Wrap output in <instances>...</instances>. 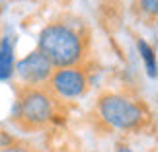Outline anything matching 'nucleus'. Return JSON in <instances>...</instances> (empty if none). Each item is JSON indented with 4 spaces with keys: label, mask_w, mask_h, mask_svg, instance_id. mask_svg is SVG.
<instances>
[{
    "label": "nucleus",
    "mask_w": 158,
    "mask_h": 152,
    "mask_svg": "<svg viewBox=\"0 0 158 152\" xmlns=\"http://www.w3.org/2000/svg\"><path fill=\"white\" fill-rule=\"evenodd\" d=\"M37 49L51 60L55 68L82 66L88 53L84 29L69 22H49L37 35Z\"/></svg>",
    "instance_id": "1"
},
{
    "label": "nucleus",
    "mask_w": 158,
    "mask_h": 152,
    "mask_svg": "<svg viewBox=\"0 0 158 152\" xmlns=\"http://www.w3.org/2000/svg\"><path fill=\"white\" fill-rule=\"evenodd\" d=\"M94 109L100 123L111 131L135 133L148 123L147 105L125 92H102Z\"/></svg>",
    "instance_id": "2"
},
{
    "label": "nucleus",
    "mask_w": 158,
    "mask_h": 152,
    "mask_svg": "<svg viewBox=\"0 0 158 152\" xmlns=\"http://www.w3.org/2000/svg\"><path fill=\"white\" fill-rule=\"evenodd\" d=\"M57 100L47 90V86L41 88H23L18 94V100L14 103L12 117L18 123V127L23 131H39L55 121L57 113Z\"/></svg>",
    "instance_id": "3"
},
{
    "label": "nucleus",
    "mask_w": 158,
    "mask_h": 152,
    "mask_svg": "<svg viewBox=\"0 0 158 152\" xmlns=\"http://www.w3.org/2000/svg\"><path fill=\"white\" fill-rule=\"evenodd\" d=\"M90 78L82 66H66V68H55L47 82V90L55 96V100L72 101L82 98L88 92Z\"/></svg>",
    "instance_id": "4"
},
{
    "label": "nucleus",
    "mask_w": 158,
    "mask_h": 152,
    "mask_svg": "<svg viewBox=\"0 0 158 152\" xmlns=\"http://www.w3.org/2000/svg\"><path fill=\"white\" fill-rule=\"evenodd\" d=\"M55 66L39 49H33L26 57L16 60L14 76L23 84V88H41L47 86Z\"/></svg>",
    "instance_id": "5"
},
{
    "label": "nucleus",
    "mask_w": 158,
    "mask_h": 152,
    "mask_svg": "<svg viewBox=\"0 0 158 152\" xmlns=\"http://www.w3.org/2000/svg\"><path fill=\"white\" fill-rule=\"evenodd\" d=\"M16 70V57L14 45L10 37H0V82H6L14 76Z\"/></svg>",
    "instance_id": "6"
},
{
    "label": "nucleus",
    "mask_w": 158,
    "mask_h": 152,
    "mask_svg": "<svg viewBox=\"0 0 158 152\" xmlns=\"http://www.w3.org/2000/svg\"><path fill=\"white\" fill-rule=\"evenodd\" d=\"M137 51L143 59V64H144V70L150 78H158V59H156V51L154 47L147 43L143 37L137 39Z\"/></svg>",
    "instance_id": "7"
},
{
    "label": "nucleus",
    "mask_w": 158,
    "mask_h": 152,
    "mask_svg": "<svg viewBox=\"0 0 158 152\" xmlns=\"http://www.w3.org/2000/svg\"><path fill=\"white\" fill-rule=\"evenodd\" d=\"M133 8H135V14L141 20L148 23L158 22V0H135Z\"/></svg>",
    "instance_id": "8"
},
{
    "label": "nucleus",
    "mask_w": 158,
    "mask_h": 152,
    "mask_svg": "<svg viewBox=\"0 0 158 152\" xmlns=\"http://www.w3.org/2000/svg\"><path fill=\"white\" fill-rule=\"evenodd\" d=\"M14 137L10 135V133H6V131H0V150L6 148V146H10V144H14Z\"/></svg>",
    "instance_id": "9"
},
{
    "label": "nucleus",
    "mask_w": 158,
    "mask_h": 152,
    "mask_svg": "<svg viewBox=\"0 0 158 152\" xmlns=\"http://www.w3.org/2000/svg\"><path fill=\"white\" fill-rule=\"evenodd\" d=\"M0 152H29V148L26 144H22V142H14V144H10V146L2 148Z\"/></svg>",
    "instance_id": "10"
},
{
    "label": "nucleus",
    "mask_w": 158,
    "mask_h": 152,
    "mask_svg": "<svg viewBox=\"0 0 158 152\" xmlns=\"http://www.w3.org/2000/svg\"><path fill=\"white\" fill-rule=\"evenodd\" d=\"M115 152H135L129 144H123V142H117L115 144Z\"/></svg>",
    "instance_id": "11"
},
{
    "label": "nucleus",
    "mask_w": 158,
    "mask_h": 152,
    "mask_svg": "<svg viewBox=\"0 0 158 152\" xmlns=\"http://www.w3.org/2000/svg\"><path fill=\"white\" fill-rule=\"evenodd\" d=\"M29 152H41V150H29Z\"/></svg>",
    "instance_id": "12"
},
{
    "label": "nucleus",
    "mask_w": 158,
    "mask_h": 152,
    "mask_svg": "<svg viewBox=\"0 0 158 152\" xmlns=\"http://www.w3.org/2000/svg\"><path fill=\"white\" fill-rule=\"evenodd\" d=\"M92 152H98V150H92Z\"/></svg>",
    "instance_id": "13"
},
{
    "label": "nucleus",
    "mask_w": 158,
    "mask_h": 152,
    "mask_svg": "<svg viewBox=\"0 0 158 152\" xmlns=\"http://www.w3.org/2000/svg\"><path fill=\"white\" fill-rule=\"evenodd\" d=\"M0 2H4V0H0Z\"/></svg>",
    "instance_id": "14"
}]
</instances>
